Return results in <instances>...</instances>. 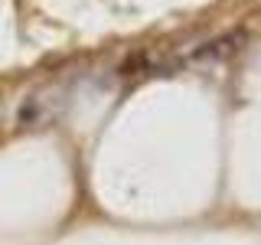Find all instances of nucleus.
<instances>
[{"instance_id": "1", "label": "nucleus", "mask_w": 261, "mask_h": 245, "mask_svg": "<svg viewBox=\"0 0 261 245\" xmlns=\"http://www.w3.org/2000/svg\"><path fill=\"white\" fill-rule=\"evenodd\" d=\"M239 43V36H222V39H216V43H209L206 49H199V53H196V59H222V56H232L235 46Z\"/></svg>"}]
</instances>
